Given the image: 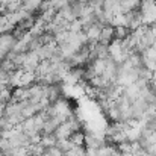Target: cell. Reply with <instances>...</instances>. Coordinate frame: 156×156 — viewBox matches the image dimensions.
<instances>
[{
  "label": "cell",
  "mask_w": 156,
  "mask_h": 156,
  "mask_svg": "<svg viewBox=\"0 0 156 156\" xmlns=\"http://www.w3.org/2000/svg\"><path fill=\"white\" fill-rule=\"evenodd\" d=\"M71 132H73V130H71V127H70L67 123H62V124L55 130V133H53V135H55V136H56V140L59 141V140H68V138H70V135H71Z\"/></svg>",
  "instance_id": "cell-1"
},
{
  "label": "cell",
  "mask_w": 156,
  "mask_h": 156,
  "mask_svg": "<svg viewBox=\"0 0 156 156\" xmlns=\"http://www.w3.org/2000/svg\"><path fill=\"white\" fill-rule=\"evenodd\" d=\"M68 140L73 143V146H83L85 144V133H83L82 129L80 130H74V132H71Z\"/></svg>",
  "instance_id": "cell-2"
}]
</instances>
